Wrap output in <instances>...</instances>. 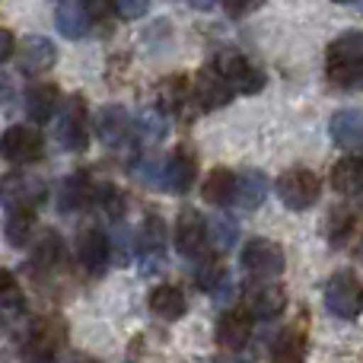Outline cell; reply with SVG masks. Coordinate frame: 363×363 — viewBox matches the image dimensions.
<instances>
[{"mask_svg": "<svg viewBox=\"0 0 363 363\" xmlns=\"http://www.w3.org/2000/svg\"><path fill=\"white\" fill-rule=\"evenodd\" d=\"M328 80L338 83V86H351V83L360 80L363 74V32L351 29L345 35H338L332 45H328Z\"/></svg>", "mask_w": 363, "mask_h": 363, "instance_id": "1", "label": "cell"}, {"mask_svg": "<svg viewBox=\"0 0 363 363\" xmlns=\"http://www.w3.org/2000/svg\"><path fill=\"white\" fill-rule=\"evenodd\" d=\"M67 347V325L61 319H42L32 325L23 347L26 363H55L57 354Z\"/></svg>", "mask_w": 363, "mask_h": 363, "instance_id": "2", "label": "cell"}, {"mask_svg": "<svg viewBox=\"0 0 363 363\" xmlns=\"http://www.w3.org/2000/svg\"><path fill=\"white\" fill-rule=\"evenodd\" d=\"M239 264H242V271L249 277H255V281H271V277H277L284 271L287 258H284L281 245L271 242V239H249L242 255H239Z\"/></svg>", "mask_w": 363, "mask_h": 363, "instance_id": "3", "label": "cell"}, {"mask_svg": "<svg viewBox=\"0 0 363 363\" xmlns=\"http://www.w3.org/2000/svg\"><path fill=\"white\" fill-rule=\"evenodd\" d=\"M325 306L328 313H335L338 319H354L363 309V287L357 274L351 271H335L325 284Z\"/></svg>", "mask_w": 363, "mask_h": 363, "instance_id": "4", "label": "cell"}, {"mask_svg": "<svg viewBox=\"0 0 363 363\" xmlns=\"http://www.w3.org/2000/svg\"><path fill=\"white\" fill-rule=\"evenodd\" d=\"M45 198V182L35 172H10L0 179V204L6 211H32Z\"/></svg>", "mask_w": 363, "mask_h": 363, "instance_id": "5", "label": "cell"}, {"mask_svg": "<svg viewBox=\"0 0 363 363\" xmlns=\"http://www.w3.org/2000/svg\"><path fill=\"white\" fill-rule=\"evenodd\" d=\"M319 191H322V182L309 169H287L277 179V198L290 211H309L319 201Z\"/></svg>", "mask_w": 363, "mask_h": 363, "instance_id": "6", "label": "cell"}, {"mask_svg": "<svg viewBox=\"0 0 363 363\" xmlns=\"http://www.w3.org/2000/svg\"><path fill=\"white\" fill-rule=\"evenodd\" d=\"M57 140L64 150H83L89 144V125H86V106L80 96H70L64 102V112L57 118Z\"/></svg>", "mask_w": 363, "mask_h": 363, "instance_id": "7", "label": "cell"}, {"mask_svg": "<svg viewBox=\"0 0 363 363\" xmlns=\"http://www.w3.org/2000/svg\"><path fill=\"white\" fill-rule=\"evenodd\" d=\"M213 67H217L220 74L230 80L233 93L252 96V93H258V89L264 86V74L255 67V64L245 61L242 55H236V51H223V55L217 57V64H213Z\"/></svg>", "mask_w": 363, "mask_h": 363, "instance_id": "8", "label": "cell"}, {"mask_svg": "<svg viewBox=\"0 0 363 363\" xmlns=\"http://www.w3.org/2000/svg\"><path fill=\"white\" fill-rule=\"evenodd\" d=\"M0 157L10 163H32L42 157V134L32 125H13L0 138Z\"/></svg>", "mask_w": 363, "mask_h": 363, "instance_id": "9", "label": "cell"}, {"mask_svg": "<svg viewBox=\"0 0 363 363\" xmlns=\"http://www.w3.org/2000/svg\"><path fill=\"white\" fill-rule=\"evenodd\" d=\"M55 61H57V48H55V42L45 35H26L16 48V67L23 70L26 77L45 74L48 67H55Z\"/></svg>", "mask_w": 363, "mask_h": 363, "instance_id": "10", "label": "cell"}, {"mask_svg": "<svg viewBox=\"0 0 363 363\" xmlns=\"http://www.w3.org/2000/svg\"><path fill=\"white\" fill-rule=\"evenodd\" d=\"M191 99L198 102L204 112H213V108L226 106L233 99V86L217 67H204L198 77H194V86H191Z\"/></svg>", "mask_w": 363, "mask_h": 363, "instance_id": "11", "label": "cell"}, {"mask_svg": "<svg viewBox=\"0 0 363 363\" xmlns=\"http://www.w3.org/2000/svg\"><path fill=\"white\" fill-rule=\"evenodd\" d=\"M194 176H198V157L188 144H179L163 163V188L185 194L194 185Z\"/></svg>", "mask_w": 363, "mask_h": 363, "instance_id": "12", "label": "cell"}, {"mask_svg": "<svg viewBox=\"0 0 363 363\" xmlns=\"http://www.w3.org/2000/svg\"><path fill=\"white\" fill-rule=\"evenodd\" d=\"M204 242H207V220L194 207H185L176 220V249L185 258H191L204 252Z\"/></svg>", "mask_w": 363, "mask_h": 363, "instance_id": "13", "label": "cell"}, {"mask_svg": "<svg viewBox=\"0 0 363 363\" xmlns=\"http://www.w3.org/2000/svg\"><path fill=\"white\" fill-rule=\"evenodd\" d=\"M131 128H134L131 115L121 106H106L96 112V138L106 147H121L131 138Z\"/></svg>", "mask_w": 363, "mask_h": 363, "instance_id": "14", "label": "cell"}, {"mask_svg": "<svg viewBox=\"0 0 363 363\" xmlns=\"http://www.w3.org/2000/svg\"><path fill=\"white\" fill-rule=\"evenodd\" d=\"M242 303L252 319H274V315H281L284 306H287V294L268 281V284H262V287H252Z\"/></svg>", "mask_w": 363, "mask_h": 363, "instance_id": "15", "label": "cell"}, {"mask_svg": "<svg viewBox=\"0 0 363 363\" xmlns=\"http://www.w3.org/2000/svg\"><path fill=\"white\" fill-rule=\"evenodd\" d=\"M108 239L102 236V230H96V226H86V230L77 236V255H80L83 268L93 271V274H99L102 268L108 264Z\"/></svg>", "mask_w": 363, "mask_h": 363, "instance_id": "16", "label": "cell"}, {"mask_svg": "<svg viewBox=\"0 0 363 363\" xmlns=\"http://www.w3.org/2000/svg\"><path fill=\"white\" fill-rule=\"evenodd\" d=\"M328 134L338 147H360L363 144V112L360 108H341L328 121Z\"/></svg>", "mask_w": 363, "mask_h": 363, "instance_id": "17", "label": "cell"}, {"mask_svg": "<svg viewBox=\"0 0 363 363\" xmlns=\"http://www.w3.org/2000/svg\"><path fill=\"white\" fill-rule=\"evenodd\" d=\"M249 313H226L217 319V328H213V338H217L220 347H226V351H239V347H245V341H249Z\"/></svg>", "mask_w": 363, "mask_h": 363, "instance_id": "18", "label": "cell"}, {"mask_svg": "<svg viewBox=\"0 0 363 363\" xmlns=\"http://www.w3.org/2000/svg\"><path fill=\"white\" fill-rule=\"evenodd\" d=\"M268 176L262 169H245L242 176L236 179V201L242 211H255L262 207V201L268 198Z\"/></svg>", "mask_w": 363, "mask_h": 363, "instance_id": "19", "label": "cell"}, {"mask_svg": "<svg viewBox=\"0 0 363 363\" xmlns=\"http://www.w3.org/2000/svg\"><path fill=\"white\" fill-rule=\"evenodd\" d=\"M188 303H185V294H182L179 287H172V284H163V287H157L150 294V313L157 315V319L163 322H176L185 315Z\"/></svg>", "mask_w": 363, "mask_h": 363, "instance_id": "20", "label": "cell"}, {"mask_svg": "<svg viewBox=\"0 0 363 363\" xmlns=\"http://www.w3.org/2000/svg\"><path fill=\"white\" fill-rule=\"evenodd\" d=\"M332 185L345 198H363V160L347 157L332 169Z\"/></svg>", "mask_w": 363, "mask_h": 363, "instance_id": "21", "label": "cell"}, {"mask_svg": "<svg viewBox=\"0 0 363 363\" xmlns=\"http://www.w3.org/2000/svg\"><path fill=\"white\" fill-rule=\"evenodd\" d=\"M57 102H61V96H57V89L51 83L29 86V93H26V115L32 121H48L57 112Z\"/></svg>", "mask_w": 363, "mask_h": 363, "instance_id": "22", "label": "cell"}, {"mask_svg": "<svg viewBox=\"0 0 363 363\" xmlns=\"http://www.w3.org/2000/svg\"><path fill=\"white\" fill-rule=\"evenodd\" d=\"M57 198H61V201H57V207H61L64 213H67V211H80V207L93 198V185H89V179L83 176V172H74V176H67L61 182Z\"/></svg>", "mask_w": 363, "mask_h": 363, "instance_id": "23", "label": "cell"}, {"mask_svg": "<svg viewBox=\"0 0 363 363\" xmlns=\"http://www.w3.org/2000/svg\"><path fill=\"white\" fill-rule=\"evenodd\" d=\"M204 201H211V204H217V207H223V204H230V201H236V176H233L230 169H213L211 176L204 179Z\"/></svg>", "mask_w": 363, "mask_h": 363, "instance_id": "24", "label": "cell"}, {"mask_svg": "<svg viewBox=\"0 0 363 363\" xmlns=\"http://www.w3.org/2000/svg\"><path fill=\"white\" fill-rule=\"evenodd\" d=\"M303 354H306V335H303V328H287L274 341V347H271V360L274 363H303Z\"/></svg>", "mask_w": 363, "mask_h": 363, "instance_id": "25", "label": "cell"}, {"mask_svg": "<svg viewBox=\"0 0 363 363\" xmlns=\"http://www.w3.org/2000/svg\"><path fill=\"white\" fill-rule=\"evenodd\" d=\"M55 26H57V32L61 35H67V38H83L89 32V13H86V6H61L57 10V16H55Z\"/></svg>", "mask_w": 363, "mask_h": 363, "instance_id": "26", "label": "cell"}, {"mask_svg": "<svg viewBox=\"0 0 363 363\" xmlns=\"http://www.w3.org/2000/svg\"><path fill=\"white\" fill-rule=\"evenodd\" d=\"M207 239H211L213 249H220V252L233 249V245H236V239H239L236 220H233V217H213L211 223H207Z\"/></svg>", "mask_w": 363, "mask_h": 363, "instance_id": "27", "label": "cell"}, {"mask_svg": "<svg viewBox=\"0 0 363 363\" xmlns=\"http://www.w3.org/2000/svg\"><path fill=\"white\" fill-rule=\"evenodd\" d=\"M32 226H35V220H32V211H10V217H6V226H4L6 242H10V245H26V242H29Z\"/></svg>", "mask_w": 363, "mask_h": 363, "instance_id": "28", "label": "cell"}, {"mask_svg": "<svg viewBox=\"0 0 363 363\" xmlns=\"http://www.w3.org/2000/svg\"><path fill=\"white\" fill-rule=\"evenodd\" d=\"M223 281H226V271H223V264H220L217 258H204V262L194 268V284H198V290H204V294L220 290V284Z\"/></svg>", "mask_w": 363, "mask_h": 363, "instance_id": "29", "label": "cell"}, {"mask_svg": "<svg viewBox=\"0 0 363 363\" xmlns=\"http://www.w3.org/2000/svg\"><path fill=\"white\" fill-rule=\"evenodd\" d=\"M19 309H23V294H19L16 277L6 268H0V313L16 315Z\"/></svg>", "mask_w": 363, "mask_h": 363, "instance_id": "30", "label": "cell"}, {"mask_svg": "<svg viewBox=\"0 0 363 363\" xmlns=\"http://www.w3.org/2000/svg\"><path fill=\"white\" fill-rule=\"evenodd\" d=\"M140 252L144 255H157L160 249H163V242H166V226H163V220L160 217H147V223L140 226Z\"/></svg>", "mask_w": 363, "mask_h": 363, "instance_id": "31", "label": "cell"}, {"mask_svg": "<svg viewBox=\"0 0 363 363\" xmlns=\"http://www.w3.org/2000/svg\"><path fill=\"white\" fill-rule=\"evenodd\" d=\"M351 230H354V217H351V213H347V211H332L328 226H325L328 242H332V245H345L347 236H351Z\"/></svg>", "mask_w": 363, "mask_h": 363, "instance_id": "32", "label": "cell"}, {"mask_svg": "<svg viewBox=\"0 0 363 363\" xmlns=\"http://www.w3.org/2000/svg\"><path fill=\"white\" fill-rule=\"evenodd\" d=\"M57 258H61V239H57V233H42V239L35 242V264L51 268Z\"/></svg>", "mask_w": 363, "mask_h": 363, "instance_id": "33", "label": "cell"}, {"mask_svg": "<svg viewBox=\"0 0 363 363\" xmlns=\"http://www.w3.org/2000/svg\"><path fill=\"white\" fill-rule=\"evenodd\" d=\"M99 204H102V211H106L108 217H112V220H118L121 213H125V194H121L118 188L106 185V188H102V198H99Z\"/></svg>", "mask_w": 363, "mask_h": 363, "instance_id": "34", "label": "cell"}, {"mask_svg": "<svg viewBox=\"0 0 363 363\" xmlns=\"http://www.w3.org/2000/svg\"><path fill=\"white\" fill-rule=\"evenodd\" d=\"M163 134H166V121H163V115L147 112L144 118H140V138H144V140H160Z\"/></svg>", "mask_w": 363, "mask_h": 363, "instance_id": "35", "label": "cell"}, {"mask_svg": "<svg viewBox=\"0 0 363 363\" xmlns=\"http://www.w3.org/2000/svg\"><path fill=\"white\" fill-rule=\"evenodd\" d=\"M121 19H140L150 10V0H112Z\"/></svg>", "mask_w": 363, "mask_h": 363, "instance_id": "36", "label": "cell"}, {"mask_svg": "<svg viewBox=\"0 0 363 363\" xmlns=\"http://www.w3.org/2000/svg\"><path fill=\"white\" fill-rule=\"evenodd\" d=\"M220 4H223L226 16L239 19V16H249V13L262 10V4H264V0H220Z\"/></svg>", "mask_w": 363, "mask_h": 363, "instance_id": "37", "label": "cell"}, {"mask_svg": "<svg viewBox=\"0 0 363 363\" xmlns=\"http://www.w3.org/2000/svg\"><path fill=\"white\" fill-rule=\"evenodd\" d=\"M134 179L138 182H144V185H163V169H160L153 160H144V163H138L134 166Z\"/></svg>", "mask_w": 363, "mask_h": 363, "instance_id": "38", "label": "cell"}, {"mask_svg": "<svg viewBox=\"0 0 363 363\" xmlns=\"http://www.w3.org/2000/svg\"><path fill=\"white\" fill-rule=\"evenodd\" d=\"M163 102L169 108H176L182 102V80H172V83H163Z\"/></svg>", "mask_w": 363, "mask_h": 363, "instance_id": "39", "label": "cell"}, {"mask_svg": "<svg viewBox=\"0 0 363 363\" xmlns=\"http://www.w3.org/2000/svg\"><path fill=\"white\" fill-rule=\"evenodd\" d=\"M10 55H13V35H10V29L0 26V64H4Z\"/></svg>", "mask_w": 363, "mask_h": 363, "instance_id": "40", "label": "cell"}, {"mask_svg": "<svg viewBox=\"0 0 363 363\" xmlns=\"http://www.w3.org/2000/svg\"><path fill=\"white\" fill-rule=\"evenodd\" d=\"M10 96H13V83H10V77L0 74V106H4V102H10Z\"/></svg>", "mask_w": 363, "mask_h": 363, "instance_id": "41", "label": "cell"}, {"mask_svg": "<svg viewBox=\"0 0 363 363\" xmlns=\"http://www.w3.org/2000/svg\"><path fill=\"white\" fill-rule=\"evenodd\" d=\"M64 363H96L93 357H86V354H67V360Z\"/></svg>", "mask_w": 363, "mask_h": 363, "instance_id": "42", "label": "cell"}, {"mask_svg": "<svg viewBox=\"0 0 363 363\" xmlns=\"http://www.w3.org/2000/svg\"><path fill=\"white\" fill-rule=\"evenodd\" d=\"M191 6H198V10H207V6H213V0H188Z\"/></svg>", "mask_w": 363, "mask_h": 363, "instance_id": "43", "label": "cell"}, {"mask_svg": "<svg viewBox=\"0 0 363 363\" xmlns=\"http://www.w3.org/2000/svg\"><path fill=\"white\" fill-rule=\"evenodd\" d=\"M335 4H357V0H335Z\"/></svg>", "mask_w": 363, "mask_h": 363, "instance_id": "44", "label": "cell"}, {"mask_svg": "<svg viewBox=\"0 0 363 363\" xmlns=\"http://www.w3.org/2000/svg\"><path fill=\"white\" fill-rule=\"evenodd\" d=\"M360 262H363V242H360Z\"/></svg>", "mask_w": 363, "mask_h": 363, "instance_id": "45", "label": "cell"}, {"mask_svg": "<svg viewBox=\"0 0 363 363\" xmlns=\"http://www.w3.org/2000/svg\"><path fill=\"white\" fill-rule=\"evenodd\" d=\"M226 363H239V360H226Z\"/></svg>", "mask_w": 363, "mask_h": 363, "instance_id": "46", "label": "cell"}, {"mask_svg": "<svg viewBox=\"0 0 363 363\" xmlns=\"http://www.w3.org/2000/svg\"><path fill=\"white\" fill-rule=\"evenodd\" d=\"M357 4H360V6H363V0H357Z\"/></svg>", "mask_w": 363, "mask_h": 363, "instance_id": "47", "label": "cell"}]
</instances>
